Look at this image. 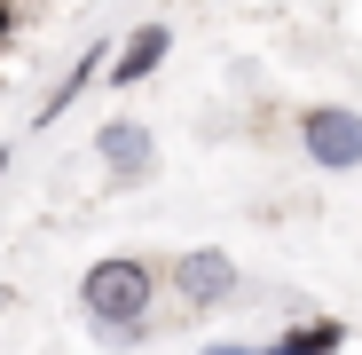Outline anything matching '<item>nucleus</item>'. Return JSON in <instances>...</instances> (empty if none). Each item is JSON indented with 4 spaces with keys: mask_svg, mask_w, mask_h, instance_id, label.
I'll return each mask as SVG.
<instances>
[{
    "mask_svg": "<svg viewBox=\"0 0 362 355\" xmlns=\"http://www.w3.org/2000/svg\"><path fill=\"white\" fill-rule=\"evenodd\" d=\"M8 24H16V16H8V0H0V40H8Z\"/></svg>",
    "mask_w": 362,
    "mask_h": 355,
    "instance_id": "obj_7",
    "label": "nucleus"
},
{
    "mask_svg": "<svg viewBox=\"0 0 362 355\" xmlns=\"http://www.w3.org/2000/svg\"><path fill=\"white\" fill-rule=\"evenodd\" d=\"M103 158H110L118 174H142V166H150V142H142V127H103Z\"/></svg>",
    "mask_w": 362,
    "mask_h": 355,
    "instance_id": "obj_6",
    "label": "nucleus"
},
{
    "mask_svg": "<svg viewBox=\"0 0 362 355\" xmlns=\"http://www.w3.org/2000/svg\"><path fill=\"white\" fill-rule=\"evenodd\" d=\"M339 339H346V324H331V316H315V324H299V332H284L268 355H339Z\"/></svg>",
    "mask_w": 362,
    "mask_h": 355,
    "instance_id": "obj_5",
    "label": "nucleus"
},
{
    "mask_svg": "<svg viewBox=\"0 0 362 355\" xmlns=\"http://www.w3.org/2000/svg\"><path fill=\"white\" fill-rule=\"evenodd\" d=\"M173 276H181V292H189L197 308H205V300H221V292H228V261H221V253H189V261H181Z\"/></svg>",
    "mask_w": 362,
    "mask_h": 355,
    "instance_id": "obj_4",
    "label": "nucleus"
},
{
    "mask_svg": "<svg viewBox=\"0 0 362 355\" xmlns=\"http://www.w3.org/2000/svg\"><path fill=\"white\" fill-rule=\"evenodd\" d=\"M79 300H87V316L95 324H142V308H150V269L142 261H95L87 269V284H79Z\"/></svg>",
    "mask_w": 362,
    "mask_h": 355,
    "instance_id": "obj_1",
    "label": "nucleus"
},
{
    "mask_svg": "<svg viewBox=\"0 0 362 355\" xmlns=\"http://www.w3.org/2000/svg\"><path fill=\"white\" fill-rule=\"evenodd\" d=\"M0 308H8V292H0Z\"/></svg>",
    "mask_w": 362,
    "mask_h": 355,
    "instance_id": "obj_9",
    "label": "nucleus"
},
{
    "mask_svg": "<svg viewBox=\"0 0 362 355\" xmlns=\"http://www.w3.org/2000/svg\"><path fill=\"white\" fill-rule=\"evenodd\" d=\"M165 47H173V40H165V24H142V32H134L127 47H118V72H110V79H118V87H134V79H150V72L165 64Z\"/></svg>",
    "mask_w": 362,
    "mask_h": 355,
    "instance_id": "obj_3",
    "label": "nucleus"
},
{
    "mask_svg": "<svg viewBox=\"0 0 362 355\" xmlns=\"http://www.w3.org/2000/svg\"><path fill=\"white\" fill-rule=\"evenodd\" d=\"M299 142H308V158L331 166V174L362 166V111H339V103L308 111V118H299Z\"/></svg>",
    "mask_w": 362,
    "mask_h": 355,
    "instance_id": "obj_2",
    "label": "nucleus"
},
{
    "mask_svg": "<svg viewBox=\"0 0 362 355\" xmlns=\"http://www.w3.org/2000/svg\"><path fill=\"white\" fill-rule=\"evenodd\" d=\"M205 355H252V347H205Z\"/></svg>",
    "mask_w": 362,
    "mask_h": 355,
    "instance_id": "obj_8",
    "label": "nucleus"
}]
</instances>
